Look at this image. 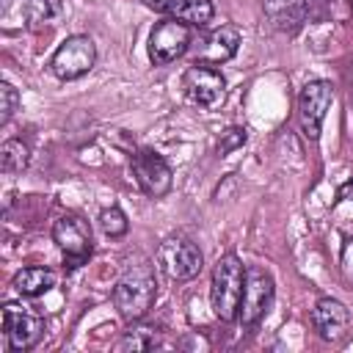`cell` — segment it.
<instances>
[{
	"instance_id": "52a82bcc",
	"label": "cell",
	"mask_w": 353,
	"mask_h": 353,
	"mask_svg": "<svg viewBox=\"0 0 353 353\" xmlns=\"http://www.w3.org/2000/svg\"><path fill=\"white\" fill-rule=\"evenodd\" d=\"M193 28L179 22V19H171L165 17L163 22H157L149 33V58L154 66H165L176 58L185 55V50L190 47V33Z\"/></svg>"
},
{
	"instance_id": "7a4b0ae2",
	"label": "cell",
	"mask_w": 353,
	"mask_h": 353,
	"mask_svg": "<svg viewBox=\"0 0 353 353\" xmlns=\"http://www.w3.org/2000/svg\"><path fill=\"white\" fill-rule=\"evenodd\" d=\"M243 284H245V265L237 254H223L218 256L212 268V281H210V301L212 312L223 323H234L240 312V298H243Z\"/></svg>"
},
{
	"instance_id": "8992f818",
	"label": "cell",
	"mask_w": 353,
	"mask_h": 353,
	"mask_svg": "<svg viewBox=\"0 0 353 353\" xmlns=\"http://www.w3.org/2000/svg\"><path fill=\"white\" fill-rule=\"evenodd\" d=\"M273 276L265 270V268H245V284H243V298H240V312H237V320L243 325H256L270 303H273Z\"/></svg>"
},
{
	"instance_id": "5bb4252c",
	"label": "cell",
	"mask_w": 353,
	"mask_h": 353,
	"mask_svg": "<svg viewBox=\"0 0 353 353\" xmlns=\"http://www.w3.org/2000/svg\"><path fill=\"white\" fill-rule=\"evenodd\" d=\"M237 47H240V30L234 25H221L215 28L199 47L196 52V61L199 63H210V66H218V63H226L237 55Z\"/></svg>"
},
{
	"instance_id": "ba28073f",
	"label": "cell",
	"mask_w": 353,
	"mask_h": 353,
	"mask_svg": "<svg viewBox=\"0 0 353 353\" xmlns=\"http://www.w3.org/2000/svg\"><path fill=\"white\" fill-rule=\"evenodd\" d=\"M182 88L188 99L199 108H218L226 99V80L210 63L193 61V66H188L182 74Z\"/></svg>"
},
{
	"instance_id": "30bf717a",
	"label": "cell",
	"mask_w": 353,
	"mask_h": 353,
	"mask_svg": "<svg viewBox=\"0 0 353 353\" xmlns=\"http://www.w3.org/2000/svg\"><path fill=\"white\" fill-rule=\"evenodd\" d=\"M44 331V320L25 303H3V334L11 350H30Z\"/></svg>"
},
{
	"instance_id": "5b68a950",
	"label": "cell",
	"mask_w": 353,
	"mask_h": 353,
	"mask_svg": "<svg viewBox=\"0 0 353 353\" xmlns=\"http://www.w3.org/2000/svg\"><path fill=\"white\" fill-rule=\"evenodd\" d=\"M331 102H334V85L328 80H309L301 88L298 121H301L303 138H309V141L320 138V130H323V121H325V113H328Z\"/></svg>"
},
{
	"instance_id": "6da1fadb",
	"label": "cell",
	"mask_w": 353,
	"mask_h": 353,
	"mask_svg": "<svg viewBox=\"0 0 353 353\" xmlns=\"http://www.w3.org/2000/svg\"><path fill=\"white\" fill-rule=\"evenodd\" d=\"M157 301V279L149 262H135L127 265V270L121 273V279L113 287V303L119 309V314L124 320H143L146 312L154 306Z\"/></svg>"
},
{
	"instance_id": "9c48e42d",
	"label": "cell",
	"mask_w": 353,
	"mask_h": 353,
	"mask_svg": "<svg viewBox=\"0 0 353 353\" xmlns=\"http://www.w3.org/2000/svg\"><path fill=\"white\" fill-rule=\"evenodd\" d=\"M52 240L61 248L66 268L74 270V268L88 262V256H91V229L83 218H77V215L58 218L55 226H52Z\"/></svg>"
},
{
	"instance_id": "7402d4cb",
	"label": "cell",
	"mask_w": 353,
	"mask_h": 353,
	"mask_svg": "<svg viewBox=\"0 0 353 353\" xmlns=\"http://www.w3.org/2000/svg\"><path fill=\"white\" fill-rule=\"evenodd\" d=\"M245 127H229L226 132H221V141H218V154L221 157H226L229 152H234V149H240L243 143H245Z\"/></svg>"
},
{
	"instance_id": "e0dca14e",
	"label": "cell",
	"mask_w": 353,
	"mask_h": 353,
	"mask_svg": "<svg viewBox=\"0 0 353 353\" xmlns=\"http://www.w3.org/2000/svg\"><path fill=\"white\" fill-rule=\"evenodd\" d=\"M265 11L279 28H298L306 14V0H265Z\"/></svg>"
},
{
	"instance_id": "2e32d148",
	"label": "cell",
	"mask_w": 353,
	"mask_h": 353,
	"mask_svg": "<svg viewBox=\"0 0 353 353\" xmlns=\"http://www.w3.org/2000/svg\"><path fill=\"white\" fill-rule=\"evenodd\" d=\"M163 342V331L152 323H141V320H132V325L124 331L121 342H119V350H154L157 345Z\"/></svg>"
},
{
	"instance_id": "8fae6325",
	"label": "cell",
	"mask_w": 353,
	"mask_h": 353,
	"mask_svg": "<svg viewBox=\"0 0 353 353\" xmlns=\"http://www.w3.org/2000/svg\"><path fill=\"white\" fill-rule=\"evenodd\" d=\"M130 168H132V176L138 182V188L152 196V199H163L171 185H174V174H171V165L163 160V154H157L154 149H141L132 154L130 160Z\"/></svg>"
},
{
	"instance_id": "9a60e30c",
	"label": "cell",
	"mask_w": 353,
	"mask_h": 353,
	"mask_svg": "<svg viewBox=\"0 0 353 353\" xmlns=\"http://www.w3.org/2000/svg\"><path fill=\"white\" fill-rule=\"evenodd\" d=\"M52 287H55V273L50 268L33 265V268H22L14 276V290L19 295H25V298H39V295H44Z\"/></svg>"
},
{
	"instance_id": "d6986e66",
	"label": "cell",
	"mask_w": 353,
	"mask_h": 353,
	"mask_svg": "<svg viewBox=\"0 0 353 353\" xmlns=\"http://www.w3.org/2000/svg\"><path fill=\"white\" fill-rule=\"evenodd\" d=\"M25 11H28L30 25H44V22H52L63 11V3L61 0H25Z\"/></svg>"
},
{
	"instance_id": "603a6c76",
	"label": "cell",
	"mask_w": 353,
	"mask_h": 353,
	"mask_svg": "<svg viewBox=\"0 0 353 353\" xmlns=\"http://www.w3.org/2000/svg\"><path fill=\"white\" fill-rule=\"evenodd\" d=\"M339 270H342L345 281H347V284H353V237H347V240H345V245H342Z\"/></svg>"
},
{
	"instance_id": "4fadbf2b",
	"label": "cell",
	"mask_w": 353,
	"mask_h": 353,
	"mask_svg": "<svg viewBox=\"0 0 353 353\" xmlns=\"http://www.w3.org/2000/svg\"><path fill=\"white\" fill-rule=\"evenodd\" d=\"M143 6L171 19H179L190 28H204L215 14L210 0H143Z\"/></svg>"
},
{
	"instance_id": "44dd1931",
	"label": "cell",
	"mask_w": 353,
	"mask_h": 353,
	"mask_svg": "<svg viewBox=\"0 0 353 353\" xmlns=\"http://www.w3.org/2000/svg\"><path fill=\"white\" fill-rule=\"evenodd\" d=\"M19 105V94L11 83H0V124H6Z\"/></svg>"
},
{
	"instance_id": "ffe728a7",
	"label": "cell",
	"mask_w": 353,
	"mask_h": 353,
	"mask_svg": "<svg viewBox=\"0 0 353 353\" xmlns=\"http://www.w3.org/2000/svg\"><path fill=\"white\" fill-rule=\"evenodd\" d=\"M99 229L108 237H124L130 232V221H127V215L119 207H105L99 212Z\"/></svg>"
},
{
	"instance_id": "cb8c5ba5",
	"label": "cell",
	"mask_w": 353,
	"mask_h": 353,
	"mask_svg": "<svg viewBox=\"0 0 353 353\" xmlns=\"http://www.w3.org/2000/svg\"><path fill=\"white\" fill-rule=\"evenodd\" d=\"M339 199H347V201H353V179H347V182L339 188Z\"/></svg>"
},
{
	"instance_id": "7c38bea8",
	"label": "cell",
	"mask_w": 353,
	"mask_h": 353,
	"mask_svg": "<svg viewBox=\"0 0 353 353\" xmlns=\"http://www.w3.org/2000/svg\"><path fill=\"white\" fill-rule=\"evenodd\" d=\"M312 325L320 334V339L336 342L345 336V331L350 325V312L339 298L323 295V298H317V303L312 309Z\"/></svg>"
},
{
	"instance_id": "277c9868",
	"label": "cell",
	"mask_w": 353,
	"mask_h": 353,
	"mask_svg": "<svg viewBox=\"0 0 353 353\" xmlns=\"http://www.w3.org/2000/svg\"><path fill=\"white\" fill-rule=\"evenodd\" d=\"M94 61H97L94 41L88 36L77 33V36H69L61 41V47L50 58V72L58 80H77L94 69Z\"/></svg>"
},
{
	"instance_id": "ac0fdd59",
	"label": "cell",
	"mask_w": 353,
	"mask_h": 353,
	"mask_svg": "<svg viewBox=\"0 0 353 353\" xmlns=\"http://www.w3.org/2000/svg\"><path fill=\"white\" fill-rule=\"evenodd\" d=\"M28 163H30V149H28V143L11 138V141H6V143L0 146V168H3L6 174L25 171Z\"/></svg>"
},
{
	"instance_id": "3957f363",
	"label": "cell",
	"mask_w": 353,
	"mask_h": 353,
	"mask_svg": "<svg viewBox=\"0 0 353 353\" xmlns=\"http://www.w3.org/2000/svg\"><path fill=\"white\" fill-rule=\"evenodd\" d=\"M157 268L174 281H190L201 273L204 256L193 240L182 234H171L157 248Z\"/></svg>"
}]
</instances>
